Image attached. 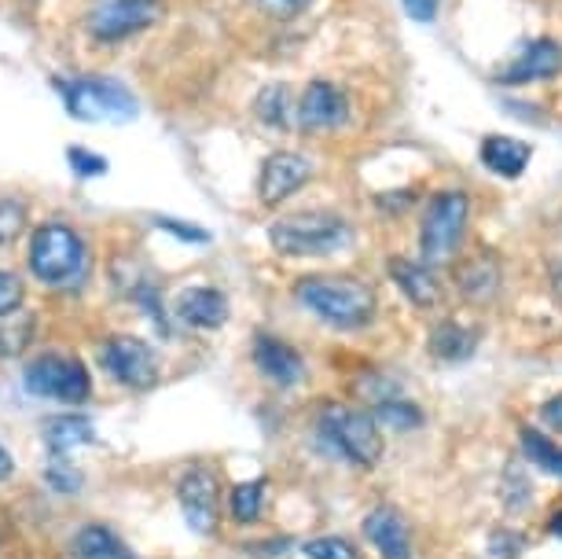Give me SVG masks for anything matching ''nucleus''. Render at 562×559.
Segmentation results:
<instances>
[{
	"instance_id": "obj_38",
	"label": "nucleus",
	"mask_w": 562,
	"mask_h": 559,
	"mask_svg": "<svg viewBox=\"0 0 562 559\" xmlns=\"http://www.w3.org/2000/svg\"><path fill=\"white\" fill-rule=\"evenodd\" d=\"M540 416H544V424L551 431H559V435H562V394H555L551 402L540 405Z\"/></svg>"
},
{
	"instance_id": "obj_6",
	"label": "nucleus",
	"mask_w": 562,
	"mask_h": 559,
	"mask_svg": "<svg viewBox=\"0 0 562 559\" xmlns=\"http://www.w3.org/2000/svg\"><path fill=\"white\" fill-rule=\"evenodd\" d=\"M316 427H321L327 446L342 452L357 468H375L379 457H383V435H379V424L371 420V413L331 402L321 409V424Z\"/></svg>"
},
{
	"instance_id": "obj_25",
	"label": "nucleus",
	"mask_w": 562,
	"mask_h": 559,
	"mask_svg": "<svg viewBox=\"0 0 562 559\" xmlns=\"http://www.w3.org/2000/svg\"><path fill=\"white\" fill-rule=\"evenodd\" d=\"M265 508V482L254 479V482H239L232 490V519L236 523H254Z\"/></svg>"
},
{
	"instance_id": "obj_26",
	"label": "nucleus",
	"mask_w": 562,
	"mask_h": 559,
	"mask_svg": "<svg viewBox=\"0 0 562 559\" xmlns=\"http://www.w3.org/2000/svg\"><path fill=\"white\" fill-rule=\"evenodd\" d=\"M254 111H258V119L265 125H272V130H283V125L291 122V103H288V89L283 86H269V89H261V97L258 103H254Z\"/></svg>"
},
{
	"instance_id": "obj_33",
	"label": "nucleus",
	"mask_w": 562,
	"mask_h": 559,
	"mask_svg": "<svg viewBox=\"0 0 562 559\" xmlns=\"http://www.w3.org/2000/svg\"><path fill=\"white\" fill-rule=\"evenodd\" d=\"M155 225L162 232H173L177 239H184V244H210V232L199 228V225H188V221L180 217H155Z\"/></svg>"
},
{
	"instance_id": "obj_35",
	"label": "nucleus",
	"mask_w": 562,
	"mask_h": 559,
	"mask_svg": "<svg viewBox=\"0 0 562 559\" xmlns=\"http://www.w3.org/2000/svg\"><path fill=\"white\" fill-rule=\"evenodd\" d=\"M310 4L313 0H258L261 12L272 15V19H294V15H302Z\"/></svg>"
},
{
	"instance_id": "obj_7",
	"label": "nucleus",
	"mask_w": 562,
	"mask_h": 559,
	"mask_svg": "<svg viewBox=\"0 0 562 559\" xmlns=\"http://www.w3.org/2000/svg\"><path fill=\"white\" fill-rule=\"evenodd\" d=\"M23 383L34 398L63 405H85L92 398V376L78 357L67 354H41L23 368Z\"/></svg>"
},
{
	"instance_id": "obj_32",
	"label": "nucleus",
	"mask_w": 562,
	"mask_h": 559,
	"mask_svg": "<svg viewBox=\"0 0 562 559\" xmlns=\"http://www.w3.org/2000/svg\"><path fill=\"white\" fill-rule=\"evenodd\" d=\"M23 294H26L23 280H19L15 272L0 269V321H4V316H12V313H19V305H23Z\"/></svg>"
},
{
	"instance_id": "obj_28",
	"label": "nucleus",
	"mask_w": 562,
	"mask_h": 559,
	"mask_svg": "<svg viewBox=\"0 0 562 559\" xmlns=\"http://www.w3.org/2000/svg\"><path fill=\"white\" fill-rule=\"evenodd\" d=\"M26 228V203L12 195H0V244H12Z\"/></svg>"
},
{
	"instance_id": "obj_31",
	"label": "nucleus",
	"mask_w": 562,
	"mask_h": 559,
	"mask_svg": "<svg viewBox=\"0 0 562 559\" xmlns=\"http://www.w3.org/2000/svg\"><path fill=\"white\" fill-rule=\"evenodd\" d=\"M67 158H70V170L78 177H103L108 174V158L89 152V147H67Z\"/></svg>"
},
{
	"instance_id": "obj_16",
	"label": "nucleus",
	"mask_w": 562,
	"mask_h": 559,
	"mask_svg": "<svg viewBox=\"0 0 562 559\" xmlns=\"http://www.w3.org/2000/svg\"><path fill=\"white\" fill-rule=\"evenodd\" d=\"M364 537L383 559H412V534L405 515L390 504H379L364 515Z\"/></svg>"
},
{
	"instance_id": "obj_3",
	"label": "nucleus",
	"mask_w": 562,
	"mask_h": 559,
	"mask_svg": "<svg viewBox=\"0 0 562 559\" xmlns=\"http://www.w3.org/2000/svg\"><path fill=\"white\" fill-rule=\"evenodd\" d=\"M30 272L45 288H78L85 272H89V247H85V239L70 225L45 221L34 232V239H30Z\"/></svg>"
},
{
	"instance_id": "obj_29",
	"label": "nucleus",
	"mask_w": 562,
	"mask_h": 559,
	"mask_svg": "<svg viewBox=\"0 0 562 559\" xmlns=\"http://www.w3.org/2000/svg\"><path fill=\"white\" fill-rule=\"evenodd\" d=\"M302 552L310 559H360V552L346 537H313V541L302 545Z\"/></svg>"
},
{
	"instance_id": "obj_13",
	"label": "nucleus",
	"mask_w": 562,
	"mask_h": 559,
	"mask_svg": "<svg viewBox=\"0 0 562 559\" xmlns=\"http://www.w3.org/2000/svg\"><path fill=\"white\" fill-rule=\"evenodd\" d=\"M313 177V163L299 152H272L261 163L258 177V199L265 206H280L299 192V188Z\"/></svg>"
},
{
	"instance_id": "obj_15",
	"label": "nucleus",
	"mask_w": 562,
	"mask_h": 559,
	"mask_svg": "<svg viewBox=\"0 0 562 559\" xmlns=\"http://www.w3.org/2000/svg\"><path fill=\"white\" fill-rule=\"evenodd\" d=\"M501 283H504V269L493 250H479V255L463 258L460 266H456V288L474 305L493 302L496 294H501Z\"/></svg>"
},
{
	"instance_id": "obj_18",
	"label": "nucleus",
	"mask_w": 562,
	"mask_h": 559,
	"mask_svg": "<svg viewBox=\"0 0 562 559\" xmlns=\"http://www.w3.org/2000/svg\"><path fill=\"white\" fill-rule=\"evenodd\" d=\"M177 316L188 328L214 332L228 321V299L217 288H188L177 299Z\"/></svg>"
},
{
	"instance_id": "obj_36",
	"label": "nucleus",
	"mask_w": 562,
	"mask_h": 559,
	"mask_svg": "<svg viewBox=\"0 0 562 559\" xmlns=\"http://www.w3.org/2000/svg\"><path fill=\"white\" fill-rule=\"evenodd\" d=\"M26 335H30V324H23V332L4 324V328H0V354H19L26 346Z\"/></svg>"
},
{
	"instance_id": "obj_30",
	"label": "nucleus",
	"mask_w": 562,
	"mask_h": 559,
	"mask_svg": "<svg viewBox=\"0 0 562 559\" xmlns=\"http://www.w3.org/2000/svg\"><path fill=\"white\" fill-rule=\"evenodd\" d=\"M45 482L59 493H78L81 490V471H74L63 457H52L48 471H45Z\"/></svg>"
},
{
	"instance_id": "obj_17",
	"label": "nucleus",
	"mask_w": 562,
	"mask_h": 559,
	"mask_svg": "<svg viewBox=\"0 0 562 559\" xmlns=\"http://www.w3.org/2000/svg\"><path fill=\"white\" fill-rule=\"evenodd\" d=\"M386 269H390V280L405 291V299L412 305H419V310H434V305L441 302V283H438V277H434L430 266L412 261V258H390Z\"/></svg>"
},
{
	"instance_id": "obj_23",
	"label": "nucleus",
	"mask_w": 562,
	"mask_h": 559,
	"mask_svg": "<svg viewBox=\"0 0 562 559\" xmlns=\"http://www.w3.org/2000/svg\"><path fill=\"white\" fill-rule=\"evenodd\" d=\"M522 457L544 474H555V479H562V446H555L544 431L522 427Z\"/></svg>"
},
{
	"instance_id": "obj_21",
	"label": "nucleus",
	"mask_w": 562,
	"mask_h": 559,
	"mask_svg": "<svg viewBox=\"0 0 562 559\" xmlns=\"http://www.w3.org/2000/svg\"><path fill=\"white\" fill-rule=\"evenodd\" d=\"M45 441L48 449L56 452V457H67V452H74L78 446H89V441H97V431H92V424L85 416H56L45 424Z\"/></svg>"
},
{
	"instance_id": "obj_34",
	"label": "nucleus",
	"mask_w": 562,
	"mask_h": 559,
	"mask_svg": "<svg viewBox=\"0 0 562 559\" xmlns=\"http://www.w3.org/2000/svg\"><path fill=\"white\" fill-rule=\"evenodd\" d=\"M490 552H496V559H515L518 552H522V534H515V530H493Z\"/></svg>"
},
{
	"instance_id": "obj_40",
	"label": "nucleus",
	"mask_w": 562,
	"mask_h": 559,
	"mask_svg": "<svg viewBox=\"0 0 562 559\" xmlns=\"http://www.w3.org/2000/svg\"><path fill=\"white\" fill-rule=\"evenodd\" d=\"M548 530H551V534H555V537H562V508H559L555 515H551V523H548Z\"/></svg>"
},
{
	"instance_id": "obj_9",
	"label": "nucleus",
	"mask_w": 562,
	"mask_h": 559,
	"mask_svg": "<svg viewBox=\"0 0 562 559\" xmlns=\"http://www.w3.org/2000/svg\"><path fill=\"white\" fill-rule=\"evenodd\" d=\"M100 365L125 390H151L158 383V376H162L155 350L144 339H136V335H111L100 346Z\"/></svg>"
},
{
	"instance_id": "obj_8",
	"label": "nucleus",
	"mask_w": 562,
	"mask_h": 559,
	"mask_svg": "<svg viewBox=\"0 0 562 559\" xmlns=\"http://www.w3.org/2000/svg\"><path fill=\"white\" fill-rule=\"evenodd\" d=\"M166 15L162 0H92L89 15H85V30L100 45H119L147 26H155Z\"/></svg>"
},
{
	"instance_id": "obj_12",
	"label": "nucleus",
	"mask_w": 562,
	"mask_h": 559,
	"mask_svg": "<svg viewBox=\"0 0 562 559\" xmlns=\"http://www.w3.org/2000/svg\"><path fill=\"white\" fill-rule=\"evenodd\" d=\"M180 508H184V519L195 534H214L217 530V508H221V487H217V471L214 468H192L184 471L177 487Z\"/></svg>"
},
{
	"instance_id": "obj_20",
	"label": "nucleus",
	"mask_w": 562,
	"mask_h": 559,
	"mask_svg": "<svg viewBox=\"0 0 562 559\" xmlns=\"http://www.w3.org/2000/svg\"><path fill=\"white\" fill-rule=\"evenodd\" d=\"M474 350H479V328H467L460 321H441L430 332V354L441 365H460L474 357Z\"/></svg>"
},
{
	"instance_id": "obj_22",
	"label": "nucleus",
	"mask_w": 562,
	"mask_h": 559,
	"mask_svg": "<svg viewBox=\"0 0 562 559\" xmlns=\"http://www.w3.org/2000/svg\"><path fill=\"white\" fill-rule=\"evenodd\" d=\"M74 556L78 559H136L130 548L122 545V537L108 530V526H85L74 537Z\"/></svg>"
},
{
	"instance_id": "obj_27",
	"label": "nucleus",
	"mask_w": 562,
	"mask_h": 559,
	"mask_svg": "<svg viewBox=\"0 0 562 559\" xmlns=\"http://www.w3.org/2000/svg\"><path fill=\"white\" fill-rule=\"evenodd\" d=\"M501 497L507 508H515V512H522L529 501H533V490H529V479H526V471L518 468V463L512 460L504 468V487H501Z\"/></svg>"
},
{
	"instance_id": "obj_2",
	"label": "nucleus",
	"mask_w": 562,
	"mask_h": 559,
	"mask_svg": "<svg viewBox=\"0 0 562 559\" xmlns=\"http://www.w3.org/2000/svg\"><path fill=\"white\" fill-rule=\"evenodd\" d=\"M269 244L283 258H327L353 247V225L331 210H310V214L280 217L269 228Z\"/></svg>"
},
{
	"instance_id": "obj_11",
	"label": "nucleus",
	"mask_w": 562,
	"mask_h": 559,
	"mask_svg": "<svg viewBox=\"0 0 562 559\" xmlns=\"http://www.w3.org/2000/svg\"><path fill=\"white\" fill-rule=\"evenodd\" d=\"M562 74V45L555 37H533L512 63H504L493 74L496 86H533V81H551Z\"/></svg>"
},
{
	"instance_id": "obj_4",
	"label": "nucleus",
	"mask_w": 562,
	"mask_h": 559,
	"mask_svg": "<svg viewBox=\"0 0 562 559\" xmlns=\"http://www.w3.org/2000/svg\"><path fill=\"white\" fill-rule=\"evenodd\" d=\"M467 221H471V199H467L463 188H441V192L430 195L419 225L423 266H449L460 255Z\"/></svg>"
},
{
	"instance_id": "obj_14",
	"label": "nucleus",
	"mask_w": 562,
	"mask_h": 559,
	"mask_svg": "<svg viewBox=\"0 0 562 559\" xmlns=\"http://www.w3.org/2000/svg\"><path fill=\"white\" fill-rule=\"evenodd\" d=\"M254 365H258V372L276 387H294L305 379V357L294 350L288 339L269 335V332H261L258 339H254Z\"/></svg>"
},
{
	"instance_id": "obj_1",
	"label": "nucleus",
	"mask_w": 562,
	"mask_h": 559,
	"mask_svg": "<svg viewBox=\"0 0 562 559\" xmlns=\"http://www.w3.org/2000/svg\"><path fill=\"white\" fill-rule=\"evenodd\" d=\"M294 299H299L313 316H321L331 328H364L375 316V291L357 277H302L294 283Z\"/></svg>"
},
{
	"instance_id": "obj_24",
	"label": "nucleus",
	"mask_w": 562,
	"mask_h": 559,
	"mask_svg": "<svg viewBox=\"0 0 562 559\" xmlns=\"http://www.w3.org/2000/svg\"><path fill=\"white\" fill-rule=\"evenodd\" d=\"M371 420L379 427H394V431H419L423 427V409L408 398H386V402L371 405Z\"/></svg>"
},
{
	"instance_id": "obj_10",
	"label": "nucleus",
	"mask_w": 562,
	"mask_h": 559,
	"mask_svg": "<svg viewBox=\"0 0 562 559\" xmlns=\"http://www.w3.org/2000/svg\"><path fill=\"white\" fill-rule=\"evenodd\" d=\"M349 122V97L331 81H310L302 100L294 103V125L305 136H324Z\"/></svg>"
},
{
	"instance_id": "obj_37",
	"label": "nucleus",
	"mask_w": 562,
	"mask_h": 559,
	"mask_svg": "<svg viewBox=\"0 0 562 559\" xmlns=\"http://www.w3.org/2000/svg\"><path fill=\"white\" fill-rule=\"evenodd\" d=\"M401 4L416 23H434L438 19V0H401Z\"/></svg>"
},
{
	"instance_id": "obj_19",
	"label": "nucleus",
	"mask_w": 562,
	"mask_h": 559,
	"mask_svg": "<svg viewBox=\"0 0 562 559\" xmlns=\"http://www.w3.org/2000/svg\"><path fill=\"white\" fill-rule=\"evenodd\" d=\"M479 155H482L485 170H493L496 177H507V181H515V177L526 174L529 158H533V147H529L526 141H518V136L493 133V136H485V141H482Z\"/></svg>"
},
{
	"instance_id": "obj_39",
	"label": "nucleus",
	"mask_w": 562,
	"mask_h": 559,
	"mask_svg": "<svg viewBox=\"0 0 562 559\" xmlns=\"http://www.w3.org/2000/svg\"><path fill=\"white\" fill-rule=\"evenodd\" d=\"M12 468H15V463H12V457H8V449L0 446V482H4L8 474H12Z\"/></svg>"
},
{
	"instance_id": "obj_5",
	"label": "nucleus",
	"mask_w": 562,
	"mask_h": 559,
	"mask_svg": "<svg viewBox=\"0 0 562 559\" xmlns=\"http://www.w3.org/2000/svg\"><path fill=\"white\" fill-rule=\"evenodd\" d=\"M63 108L78 122H130L136 119V97L114 78H59Z\"/></svg>"
}]
</instances>
